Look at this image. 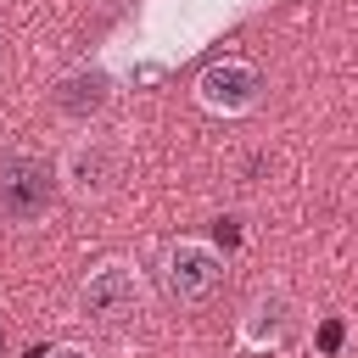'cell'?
I'll return each mask as SVG.
<instances>
[{"label": "cell", "mask_w": 358, "mask_h": 358, "mask_svg": "<svg viewBox=\"0 0 358 358\" xmlns=\"http://www.w3.org/2000/svg\"><path fill=\"white\" fill-rule=\"evenodd\" d=\"M50 106L62 112V117H73V123H90V117H101L106 106H112V73L106 67H73V73H62L56 78V90H50Z\"/></svg>", "instance_id": "cell-7"}, {"label": "cell", "mask_w": 358, "mask_h": 358, "mask_svg": "<svg viewBox=\"0 0 358 358\" xmlns=\"http://www.w3.org/2000/svg\"><path fill=\"white\" fill-rule=\"evenodd\" d=\"M39 358H101L90 341H56V347H45Z\"/></svg>", "instance_id": "cell-8"}, {"label": "cell", "mask_w": 358, "mask_h": 358, "mask_svg": "<svg viewBox=\"0 0 358 358\" xmlns=\"http://www.w3.org/2000/svg\"><path fill=\"white\" fill-rule=\"evenodd\" d=\"M263 95H268V78L246 56H218L213 67L196 73V106L213 117H252L263 106Z\"/></svg>", "instance_id": "cell-4"}, {"label": "cell", "mask_w": 358, "mask_h": 358, "mask_svg": "<svg viewBox=\"0 0 358 358\" xmlns=\"http://www.w3.org/2000/svg\"><path fill=\"white\" fill-rule=\"evenodd\" d=\"M224 246L218 241H207V235H179V241H168L162 246V263H157V274H162V291H168V302H179V308H196V302H207L218 285H224Z\"/></svg>", "instance_id": "cell-3"}, {"label": "cell", "mask_w": 358, "mask_h": 358, "mask_svg": "<svg viewBox=\"0 0 358 358\" xmlns=\"http://www.w3.org/2000/svg\"><path fill=\"white\" fill-rule=\"evenodd\" d=\"M56 185H62L67 201L101 207V201H112L117 185H123V151H117L112 140H101V134H78V140L56 157Z\"/></svg>", "instance_id": "cell-2"}, {"label": "cell", "mask_w": 358, "mask_h": 358, "mask_svg": "<svg viewBox=\"0 0 358 358\" xmlns=\"http://www.w3.org/2000/svg\"><path fill=\"white\" fill-rule=\"evenodd\" d=\"M56 168L34 151H6L0 157V218L11 224H39L56 201Z\"/></svg>", "instance_id": "cell-6"}, {"label": "cell", "mask_w": 358, "mask_h": 358, "mask_svg": "<svg viewBox=\"0 0 358 358\" xmlns=\"http://www.w3.org/2000/svg\"><path fill=\"white\" fill-rule=\"evenodd\" d=\"M145 308H151V285H145V268L134 257L90 263V274L73 291V313L90 330H129V324H140Z\"/></svg>", "instance_id": "cell-1"}, {"label": "cell", "mask_w": 358, "mask_h": 358, "mask_svg": "<svg viewBox=\"0 0 358 358\" xmlns=\"http://www.w3.org/2000/svg\"><path fill=\"white\" fill-rule=\"evenodd\" d=\"M296 330H302V302H296V291L280 285V280L257 285V291L246 296L241 319H235V341H241L246 352H280Z\"/></svg>", "instance_id": "cell-5"}]
</instances>
